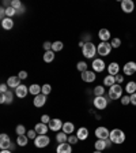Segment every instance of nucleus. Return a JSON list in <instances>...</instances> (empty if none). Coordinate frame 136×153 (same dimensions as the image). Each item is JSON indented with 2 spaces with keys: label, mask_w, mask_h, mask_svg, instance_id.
<instances>
[{
  "label": "nucleus",
  "mask_w": 136,
  "mask_h": 153,
  "mask_svg": "<svg viewBox=\"0 0 136 153\" xmlns=\"http://www.w3.org/2000/svg\"><path fill=\"white\" fill-rule=\"evenodd\" d=\"M123 82H124V76H123V75H120V74H117V75H116V83L121 85Z\"/></svg>",
  "instance_id": "45"
},
{
  "label": "nucleus",
  "mask_w": 136,
  "mask_h": 153,
  "mask_svg": "<svg viewBox=\"0 0 136 153\" xmlns=\"http://www.w3.org/2000/svg\"><path fill=\"white\" fill-rule=\"evenodd\" d=\"M45 102H46V96L45 94H38L34 97V100H33V104H34V107H37V108H41V107H44Z\"/></svg>",
  "instance_id": "11"
},
{
  "label": "nucleus",
  "mask_w": 136,
  "mask_h": 153,
  "mask_svg": "<svg viewBox=\"0 0 136 153\" xmlns=\"http://www.w3.org/2000/svg\"><path fill=\"white\" fill-rule=\"evenodd\" d=\"M56 141L59 143H65L68 142V134H65L64 131H60V133L56 134Z\"/></svg>",
  "instance_id": "25"
},
{
  "label": "nucleus",
  "mask_w": 136,
  "mask_h": 153,
  "mask_svg": "<svg viewBox=\"0 0 136 153\" xmlns=\"http://www.w3.org/2000/svg\"><path fill=\"white\" fill-rule=\"evenodd\" d=\"M7 85H8V88H14V89H16L19 85H22L21 83V78H19L18 75H12V76H8V81H7Z\"/></svg>",
  "instance_id": "14"
},
{
  "label": "nucleus",
  "mask_w": 136,
  "mask_h": 153,
  "mask_svg": "<svg viewBox=\"0 0 136 153\" xmlns=\"http://www.w3.org/2000/svg\"><path fill=\"white\" fill-rule=\"evenodd\" d=\"M93 102H94V107L97 109H106V107H108V100H106V97H104V96L95 97Z\"/></svg>",
  "instance_id": "8"
},
{
  "label": "nucleus",
  "mask_w": 136,
  "mask_h": 153,
  "mask_svg": "<svg viewBox=\"0 0 136 153\" xmlns=\"http://www.w3.org/2000/svg\"><path fill=\"white\" fill-rule=\"evenodd\" d=\"M104 85L105 86H113V85H116V76H113V75H109L108 74V76H105L104 78Z\"/></svg>",
  "instance_id": "28"
},
{
  "label": "nucleus",
  "mask_w": 136,
  "mask_h": 153,
  "mask_svg": "<svg viewBox=\"0 0 136 153\" xmlns=\"http://www.w3.org/2000/svg\"><path fill=\"white\" fill-rule=\"evenodd\" d=\"M118 71H120V66H118V63L112 62L110 64H108V74H109V75L116 76L118 74Z\"/></svg>",
  "instance_id": "18"
},
{
  "label": "nucleus",
  "mask_w": 136,
  "mask_h": 153,
  "mask_svg": "<svg viewBox=\"0 0 136 153\" xmlns=\"http://www.w3.org/2000/svg\"><path fill=\"white\" fill-rule=\"evenodd\" d=\"M51 142V138L48 137L46 134L45 135H37V138L34 140V145L37 148H46Z\"/></svg>",
  "instance_id": "6"
},
{
  "label": "nucleus",
  "mask_w": 136,
  "mask_h": 153,
  "mask_svg": "<svg viewBox=\"0 0 136 153\" xmlns=\"http://www.w3.org/2000/svg\"><path fill=\"white\" fill-rule=\"evenodd\" d=\"M136 73V63L135 62H127L124 66V75H133Z\"/></svg>",
  "instance_id": "10"
},
{
  "label": "nucleus",
  "mask_w": 136,
  "mask_h": 153,
  "mask_svg": "<svg viewBox=\"0 0 136 153\" xmlns=\"http://www.w3.org/2000/svg\"><path fill=\"white\" fill-rule=\"evenodd\" d=\"M95 71H85V73H82V79L85 81V82H87V83H91V82H94L95 81Z\"/></svg>",
  "instance_id": "13"
},
{
  "label": "nucleus",
  "mask_w": 136,
  "mask_h": 153,
  "mask_svg": "<svg viewBox=\"0 0 136 153\" xmlns=\"http://www.w3.org/2000/svg\"><path fill=\"white\" fill-rule=\"evenodd\" d=\"M63 122L60 120V119H52L51 122H49V128H51L52 131H60L61 128H63Z\"/></svg>",
  "instance_id": "12"
},
{
  "label": "nucleus",
  "mask_w": 136,
  "mask_h": 153,
  "mask_svg": "<svg viewBox=\"0 0 136 153\" xmlns=\"http://www.w3.org/2000/svg\"><path fill=\"white\" fill-rule=\"evenodd\" d=\"M23 11H25V7H23V6H22V8H21V10H19V11H18V14H19V13L22 14V13H23Z\"/></svg>",
  "instance_id": "52"
},
{
  "label": "nucleus",
  "mask_w": 136,
  "mask_h": 153,
  "mask_svg": "<svg viewBox=\"0 0 136 153\" xmlns=\"http://www.w3.org/2000/svg\"><path fill=\"white\" fill-rule=\"evenodd\" d=\"M94 148H95V150H104L105 148H108V145H106V141L105 140H97L94 142Z\"/></svg>",
  "instance_id": "26"
},
{
  "label": "nucleus",
  "mask_w": 136,
  "mask_h": 153,
  "mask_svg": "<svg viewBox=\"0 0 136 153\" xmlns=\"http://www.w3.org/2000/svg\"><path fill=\"white\" fill-rule=\"evenodd\" d=\"M125 92H127V94H133V93H136V82L135 81H129V82L125 85Z\"/></svg>",
  "instance_id": "23"
},
{
  "label": "nucleus",
  "mask_w": 136,
  "mask_h": 153,
  "mask_svg": "<svg viewBox=\"0 0 136 153\" xmlns=\"http://www.w3.org/2000/svg\"><path fill=\"white\" fill-rule=\"evenodd\" d=\"M0 141H11L10 140V135H7V134H0Z\"/></svg>",
  "instance_id": "48"
},
{
  "label": "nucleus",
  "mask_w": 136,
  "mask_h": 153,
  "mask_svg": "<svg viewBox=\"0 0 136 153\" xmlns=\"http://www.w3.org/2000/svg\"><path fill=\"white\" fill-rule=\"evenodd\" d=\"M76 137L79 138L80 141L87 140V137H89V130H87L86 127H80L79 130L76 131Z\"/></svg>",
  "instance_id": "20"
},
{
  "label": "nucleus",
  "mask_w": 136,
  "mask_h": 153,
  "mask_svg": "<svg viewBox=\"0 0 136 153\" xmlns=\"http://www.w3.org/2000/svg\"><path fill=\"white\" fill-rule=\"evenodd\" d=\"M110 44H112V48H118L121 45V40L120 38H112V41H110Z\"/></svg>",
  "instance_id": "39"
},
{
  "label": "nucleus",
  "mask_w": 136,
  "mask_h": 153,
  "mask_svg": "<svg viewBox=\"0 0 136 153\" xmlns=\"http://www.w3.org/2000/svg\"><path fill=\"white\" fill-rule=\"evenodd\" d=\"M11 7L15 8L16 11H19V10L22 8V3H21L19 0H11Z\"/></svg>",
  "instance_id": "37"
},
{
  "label": "nucleus",
  "mask_w": 136,
  "mask_h": 153,
  "mask_svg": "<svg viewBox=\"0 0 136 153\" xmlns=\"http://www.w3.org/2000/svg\"><path fill=\"white\" fill-rule=\"evenodd\" d=\"M1 27L6 29V30H11L14 27V21L11 18H4L1 21Z\"/></svg>",
  "instance_id": "24"
},
{
  "label": "nucleus",
  "mask_w": 136,
  "mask_h": 153,
  "mask_svg": "<svg viewBox=\"0 0 136 153\" xmlns=\"http://www.w3.org/2000/svg\"><path fill=\"white\" fill-rule=\"evenodd\" d=\"M52 119L49 118V115H42L41 116V123H45V124H49V122H51Z\"/></svg>",
  "instance_id": "43"
},
{
  "label": "nucleus",
  "mask_w": 136,
  "mask_h": 153,
  "mask_svg": "<svg viewBox=\"0 0 136 153\" xmlns=\"http://www.w3.org/2000/svg\"><path fill=\"white\" fill-rule=\"evenodd\" d=\"M15 14H18V11H16L15 8H12V7H6V16L7 18H12Z\"/></svg>",
  "instance_id": "32"
},
{
  "label": "nucleus",
  "mask_w": 136,
  "mask_h": 153,
  "mask_svg": "<svg viewBox=\"0 0 136 153\" xmlns=\"http://www.w3.org/2000/svg\"><path fill=\"white\" fill-rule=\"evenodd\" d=\"M34 130L37 131L38 135H45V134L48 133V130H49V126H46L45 123H37Z\"/></svg>",
  "instance_id": "19"
},
{
  "label": "nucleus",
  "mask_w": 136,
  "mask_h": 153,
  "mask_svg": "<svg viewBox=\"0 0 136 153\" xmlns=\"http://www.w3.org/2000/svg\"><path fill=\"white\" fill-rule=\"evenodd\" d=\"M53 60H54V52L53 51H45V53H44L45 63H52Z\"/></svg>",
  "instance_id": "29"
},
{
  "label": "nucleus",
  "mask_w": 136,
  "mask_h": 153,
  "mask_svg": "<svg viewBox=\"0 0 136 153\" xmlns=\"http://www.w3.org/2000/svg\"><path fill=\"white\" fill-rule=\"evenodd\" d=\"M56 153H72L71 143H59V146L56 148Z\"/></svg>",
  "instance_id": "17"
},
{
  "label": "nucleus",
  "mask_w": 136,
  "mask_h": 153,
  "mask_svg": "<svg viewBox=\"0 0 136 153\" xmlns=\"http://www.w3.org/2000/svg\"><path fill=\"white\" fill-rule=\"evenodd\" d=\"M129 97H131V104H132V105H136V93L131 94Z\"/></svg>",
  "instance_id": "49"
},
{
  "label": "nucleus",
  "mask_w": 136,
  "mask_h": 153,
  "mask_svg": "<svg viewBox=\"0 0 136 153\" xmlns=\"http://www.w3.org/2000/svg\"><path fill=\"white\" fill-rule=\"evenodd\" d=\"M97 52H98L99 56H108L112 52V44L101 41V44H98V47H97Z\"/></svg>",
  "instance_id": "4"
},
{
  "label": "nucleus",
  "mask_w": 136,
  "mask_h": 153,
  "mask_svg": "<svg viewBox=\"0 0 136 153\" xmlns=\"http://www.w3.org/2000/svg\"><path fill=\"white\" fill-rule=\"evenodd\" d=\"M52 45H53V42L45 41L44 42V49H45V51H52Z\"/></svg>",
  "instance_id": "44"
},
{
  "label": "nucleus",
  "mask_w": 136,
  "mask_h": 153,
  "mask_svg": "<svg viewBox=\"0 0 136 153\" xmlns=\"http://www.w3.org/2000/svg\"><path fill=\"white\" fill-rule=\"evenodd\" d=\"M52 92V86L49 85V83H45V85H42V94H45V96H48L49 93Z\"/></svg>",
  "instance_id": "36"
},
{
  "label": "nucleus",
  "mask_w": 136,
  "mask_h": 153,
  "mask_svg": "<svg viewBox=\"0 0 136 153\" xmlns=\"http://www.w3.org/2000/svg\"><path fill=\"white\" fill-rule=\"evenodd\" d=\"M7 90H8V85H7V83H1V85H0V92L6 93Z\"/></svg>",
  "instance_id": "46"
},
{
  "label": "nucleus",
  "mask_w": 136,
  "mask_h": 153,
  "mask_svg": "<svg viewBox=\"0 0 136 153\" xmlns=\"http://www.w3.org/2000/svg\"><path fill=\"white\" fill-rule=\"evenodd\" d=\"M98 37L102 42H109L112 34H110V32H109L108 29H101V30L98 32Z\"/></svg>",
  "instance_id": "16"
},
{
  "label": "nucleus",
  "mask_w": 136,
  "mask_h": 153,
  "mask_svg": "<svg viewBox=\"0 0 136 153\" xmlns=\"http://www.w3.org/2000/svg\"><path fill=\"white\" fill-rule=\"evenodd\" d=\"M63 131L65 134H68V135L74 134V131H75V126H74V123H71V122H65V123L63 124Z\"/></svg>",
  "instance_id": "22"
},
{
  "label": "nucleus",
  "mask_w": 136,
  "mask_h": 153,
  "mask_svg": "<svg viewBox=\"0 0 136 153\" xmlns=\"http://www.w3.org/2000/svg\"><path fill=\"white\" fill-rule=\"evenodd\" d=\"M82 53L87 59H94L95 55L98 53V52H97V47L91 41H87V42H85V45L82 48Z\"/></svg>",
  "instance_id": "1"
},
{
  "label": "nucleus",
  "mask_w": 136,
  "mask_h": 153,
  "mask_svg": "<svg viewBox=\"0 0 136 153\" xmlns=\"http://www.w3.org/2000/svg\"><path fill=\"white\" fill-rule=\"evenodd\" d=\"M63 48H64L63 41H54L53 45H52V51H53V52H59V51H61Z\"/></svg>",
  "instance_id": "30"
},
{
  "label": "nucleus",
  "mask_w": 136,
  "mask_h": 153,
  "mask_svg": "<svg viewBox=\"0 0 136 153\" xmlns=\"http://www.w3.org/2000/svg\"><path fill=\"white\" fill-rule=\"evenodd\" d=\"M27 93H29V88L26 85H19L15 89V94L18 96L19 99H25L27 96Z\"/></svg>",
  "instance_id": "15"
},
{
  "label": "nucleus",
  "mask_w": 136,
  "mask_h": 153,
  "mask_svg": "<svg viewBox=\"0 0 136 153\" xmlns=\"http://www.w3.org/2000/svg\"><path fill=\"white\" fill-rule=\"evenodd\" d=\"M29 92H30V94H33V96L41 94V92H42V86L37 85V83H33V85H30V88H29Z\"/></svg>",
  "instance_id": "21"
},
{
  "label": "nucleus",
  "mask_w": 136,
  "mask_h": 153,
  "mask_svg": "<svg viewBox=\"0 0 136 153\" xmlns=\"http://www.w3.org/2000/svg\"><path fill=\"white\" fill-rule=\"evenodd\" d=\"M109 140H110L113 143L121 145V143L125 141V134H124V131L120 130V128H113V130L110 131V137H109Z\"/></svg>",
  "instance_id": "2"
},
{
  "label": "nucleus",
  "mask_w": 136,
  "mask_h": 153,
  "mask_svg": "<svg viewBox=\"0 0 136 153\" xmlns=\"http://www.w3.org/2000/svg\"><path fill=\"white\" fill-rule=\"evenodd\" d=\"M8 148H11V141H0V149L6 150Z\"/></svg>",
  "instance_id": "38"
},
{
  "label": "nucleus",
  "mask_w": 136,
  "mask_h": 153,
  "mask_svg": "<svg viewBox=\"0 0 136 153\" xmlns=\"http://www.w3.org/2000/svg\"><path fill=\"white\" fill-rule=\"evenodd\" d=\"M29 142V137L27 135H18V138H16V145L18 146H26Z\"/></svg>",
  "instance_id": "27"
},
{
  "label": "nucleus",
  "mask_w": 136,
  "mask_h": 153,
  "mask_svg": "<svg viewBox=\"0 0 136 153\" xmlns=\"http://www.w3.org/2000/svg\"><path fill=\"white\" fill-rule=\"evenodd\" d=\"M15 133L18 134V135H25V134H26L25 126H23V124H18V126H16V128H15Z\"/></svg>",
  "instance_id": "35"
},
{
  "label": "nucleus",
  "mask_w": 136,
  "mask_h": 153,
  "mask_svg": "<svg viewBox=\"0 0 136 153\" xmlns=\"http://www.w3.org/2000/svg\"><path fill=\"white\" fill-rule=\"evenodd\" d=\"M18 76L21 79H26V78H27V73H26V71H19Z\"/></svg>",
  "instance_id": "47"
},
{
  "label": "nucleus",
  "mask_w": 136,
  "mask_h": 153,
  "mask_svg": "<svg viewBox=\"0 0 136 153\" xmlns=\"http://www.w3.org/2000/svg\"><path fill=\"white\" fill-rule=\"evenodd\" d=\"M94 94H95V97H99V96H104L105 94V88L104 86H95L94 88Z\"/></svg>",
  "instance_id": "33"
},
{
  "label": "nucleus",
  "mask_w": 136,
  "mask_h": 153,
  "mask_svg": "<svg viewBox=\"0 0 136 153\" xmlns=\"http://www.w3.org/2000/svg\"><path fill=\"white\" fill-rule=\"evenodd\" d=\"M0 102L6 104V96H4V93H1V96H0Z\"/></svg>",
  "instance_id": "50"
},
{
  "label": "nucleus",
  "mask_w": 136,
  "mask_h": 153,
  "mask_svg": "<svg viewBox=\"0 0 136 153\" xmlns=\"http://www.w3.org/2000/svg\"><path fill=\"white\" fill-rule=\"evenodd\" d=\"M121 104H123V105H128V104H131V97H129V96H123V97H121Z\"/></svg>",
  "instance_id": "42"
},
{
  "label": "nucleus",
  "mask_w": 136,
  "mask_h": 153,
  "mask_svg": "<svg viewBox=\"0 0 136 153\" xmlns=\"http://www.w3.org/2000/svg\"><path fill=\"white\" fill-rule=\"evenodd\" d=\"M94 153H102V152H101V150H95Z\"/></svg>",
  "instance_id": "53"
},
{
  "label": "nucleus",
  "mask_w": 136,
  "mask_h": 153,
  "mask_svg": "<svg viewBox=\"0 0 136 153\" xmlns=\"http://www.w3.org/2000/svg\"><path fill=\"white\" fill-rule=\"evenodd\" d=\"M95 137L98 138V140H109V137H110V131L108 130L106 127H104V126H99V127L95 128Z\"/></svg>",
  "instance_id": "5"
},
{
  "label": "nucleus",
  "mask_w": 136,
  "mask_h": 153,
  "mask_svg": "<svg viewBox=\"0 0 136 153\" xmlns=\"http://www.w3.org/2000/svg\"><path fill=\"white\" fill-rule=\"evenodd\" d=\"M4 96H6V104H11L14 100V92L12 90H7L6 93H4Z\"/></svg>",
  "instance_id": "31"
},
{
  "label": "nucleus",
  "mask_w": 136,
  "mask_h": 153,
  "mask_svg": "<svg viewBox=\"0 0 136 153\" xmlns=\"http://www.w3.org/2000/svg\"><path fill=\"white\" fill-rule=\"evenodd\" d=\"M91 67H93V71H95V73H102L106 68V64H105V62L102 59H93Z\"/></svg>",
  "instance_id": "7"
},
{
  "label": "nucleus",
  "mask_w": 136,
  "mask_h": 153,
  "mask_svg": "<svg viewBox=\"0 0 136 153\" xmlns=\"http://www.w3.org/2000/svg\"><path fill=\"white\" fill-rule=\"evenodd\" d=\"M78 141H79V138L76 137V135H74V134L68 135V142H70L71 145H75V143H78Z\"/></svg>",
  "instance_id": "41"
},
{
  "label": "nucleus",
  "mask_w": 136,
  "mask_h": 153,
  "mask_svg": "<svg viewBox=\"0 0 136 153\" xmlns=\"http://www.w3.org/2000/svg\"><path fill=\"white\" fill-rule=\"evenodd\" d=\"M26 135L29 137V140H35L38 134H37V131H35V130H29L27 133H26Z\"/></svg>",
  "instance_id": "40"
},
{
  "label": "nucleus",
  "mask_w": 136,
  "mask_h": 153,
  "mask_svg": "<svg viewBox=\"0 0 136 153\" xmlns=\"http://www.w3.org/2000/svg\"><path fill=\"white\" fill-rule=\"evenodd\" d=\"M76 68H78L80 73H85V71H87V63H86V62H79V63L76 64Z\"/></svg>",
  "instance_id": "34"
},
{
  "label": "nucleus",
  "mask_w": 136,
  "mask_h": 153,
  "mask_svg": "<svg viewBox=\"0 0 136 153\" xmlns=\"http://www.w3.org/2000/svg\"><path fill=\"white\" fill-rule=\"evenodd\" d=\"M121 10L125 14H131L135 10V3H133L132 0H123L121 1Z\"/></svg>",
  "instance_id": "9"
},
{
  "label": "nucleus",
  "mask_w": 136,
  "mask_h": 153,
  "mask_svg": "<svg viewBox=\"0 0 136 153\" xmlns=\"http://www.w3.org/2000/svg\"><path fill=\"white\" fill-rule=\"evenodd\" d=\"M121 97H123V88H121V85L116 83V85L109 88V99L117 100V99H121Z\"/></svg>",
  "instance_id": "3"
},
{
  "label": "nucleus",
  "mask_w": 136,
  "mask_h": 153,
  "mask_svg": "<svg viewBox=\"0 0 136 153\" xmlns=\"http://www.w3.org/2000/svg\"><path fill=\"white\" fill-rule=\"evenodd\" d=\"M0 153H12V152H11V150H10V149H6V150H1V152H0Z\"/></svg>",
  "instance_id": "51"
}]
</instances>
